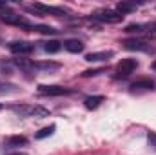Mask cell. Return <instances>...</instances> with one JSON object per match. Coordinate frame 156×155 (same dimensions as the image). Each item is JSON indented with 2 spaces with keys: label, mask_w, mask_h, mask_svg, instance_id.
<instances>
[{
  "label": "cell",
  "mask_w": 156,
  "mask_h": 155,
  "mask_svg": "<svg viewBox=\"0 0 156 155\" xmlns=\"http://www.w3.org/2000/svg\"><path fill=\"white\" fill-rule=\"evenodd\" d=\"M100 73H104V70H87V71L82 73V77H94V75H100Z\"/></svg>",
  "instance_id": "obj_23"
},
{
  "label": "cell",
  "mask_w": 156,
  "mask_h": 155,
  "mask_svg": "<svg viewBox=\"0 0 156 155\" xmlns=\"http://www.w3.org/2000/svg\"><path fill=\"white\" fill-rule=\"evenodd\" d=\"M104 100H105V97H104V95H93V97H87V99L83 100V104H85V108H87V110H96Z\"/></svg>",
  "instance_id": "obj_12"
},
{
  "label": "cell",
  "mask_w": 156,
  "mask_h": 155,
  "mask_svg": "<svg viewBox=\"0 0 156 155\" xmlns=\"http://www.w3.org/2000/svg\"><path fill=\"white\" fill-rule=\"evenodd\" d=\"M55 130H56V126H55V124H51V126H45V128H42V130H40L35 137H37V139H45V137L53 135V133H55Z\"/></svg>",
  "instance_id": "obj_18"
},
{
  "label": "cell",
  "mask_w": 156,
  "mask_h": 155,
  "mask_svg": "<svg viewBox=\"0 0 156 155\" xmlns=\"http://www.w3.org/2000/svg\"><path fill=\"white\" fill-rule=\"evenodd\" d=\"M16 91H18V88H16V86L0 82V93H2V95H4V93H16Z\"/></svg>",
  "instance_id": "obj_21"
},
{
  "label": "cell",
  "mask_w": 156,
  "mask_h": 155,
  "mask_svg": "<svg viewBox=\"0 0 156 155\" xmlns=\"http://www.w3.org/2000/svg\"><path fill=\"white\" fill-rule=\"evenodd\" d=\"M136 68H138V62L134 59H122L116 64V75L118 77H129Z\"/></svg>",
  "instance_id": "obj_5"
},
{
  "label": "cell",
  "mask_w": 156,
  "mask_h": 155,
  "mask_svg": "<svg viewBox=\"0 0 156 155\" xmlns=\"http://www.w3.org/2000/svg\"><path fill=\"white\" fill-rule=\"evenodd\" d=\"M64 47L67 49V51H71V53H80V51H83V44H82V40L78 39H69L64 42Z\"/></svg>",
  "instance_id": "obj_13"
},
{
  "label": "cell",
  "mask_w": 156,
  "mask_h": 155,
  "mask_svg": "<svg viewBox=\"0 0 156 155\" xmlns=\"http://www.w3.org/2000/svg\"><path fill=\"white\" fill-rule=\"evenodd\" d=\"M122 44H123V47H125V49H131V51H145V53L153 51V46H151L149 42H145V40L129 39V40H123Z\"/></svg>",
  "instance_id": "obj_6"
},
{
  "label": "cell",
  "mask_w": 156,
  "mask_h": 155,
  "mask_svg": "<svg viewBox=\"0 0 156 155\" xmlns=\"http://www.w3.org/2000/svg\"><path fill=\"white\" fill-rule=\"evenodd\" d=\"M7 155H27V153H24V152H15V153H7Z\"/></svg>",
  "instance_id": "obj_25"
},
{
  "label": "cell",
  "mask_w": 156,
  "mask_h": 155,
  "mask_svg": "<svg viewBox=\"0 0 156 155\" xmlns=\"http://www.w3.org/2000/svg\"><path fill=\"white\" fill-rule=\"evenodd\" d=\"M0 20L5 22V24H11V26H22V28L31 29V24L26 20V17H22L18 13H13V11H2L0 13Z\"/></svg>",
  "instance_id": "obj_2"
},
{
  "label": "cell",
  "mask_w": 156,
  "mask_h": 155,
  "mask_svg": "<svg viewBox=\"0 0 156 155\" xmlns=\"http://www.w3.org/2000/svg\"><path fill=\"white\" fill-rule=\"evenodd\" d=\"M147 35H149V39H156V28H151L147 31Z\"/></svg>",
  "instance_id": "obj_24"
},
{
  "label": "cell",
  "mask_w": 156,
  "mask_h": 155,
  "mask_svg": "<svg viewBox=\"0 0 156 155\" xmlns=\"http://www.w3.org/2000/svg\"><path fill=\"white\" fill-rule=\"evenodd\" d=\"M31 9H38V11H42V13H45V15H56V17H62V15H66V11H64L62 7L45 6V4H33V6H31Z\"/></svg>",
  "instance_id": "obj_9"
},
{
  "label": "cell",
  "mask_w": 156,
  "mask_h": 155,
  "mask_svg": "<svg viewBox=\"0 0 156 155\" xmlns=\"http://www.w3.org/2000/svg\"><path fill=\"white\" fill-rule=\"evenodd\" d=\"M38 93L40 95H49V97H60V95H71L73 89L71 88H64V86H47V84H40L38 86Z\"/></svg>",
  "instance_id": "obj_4"
},
{
  "label": "cell",
  "mask_w": 156,
  "mask_h": 155,
  "mask_svg": "<svg viewBox=\"0 0 156 155\" xmlns=\"http://www.w3.org/2000/svg\"><path fill=\"white\" fill-rule=\"evenodd\" d=\"M33 49H35V46L31 42H26V40H16V42L9 44V51L15 55H29Z\"/></svg>",
  "instance_id": "obj_7"
},
{
  "label": "cell",
  "mask_w": 156,
  "mask_h": 155,
  "mask_svg": "<svg viewBox=\"0 0 156 155\" xmlns=\"http://www.w3.org/2000/svg\"><path fill=\"white\" fill-rule=\"evenodd\" d=\"M33 31H40V33H45V35H56L58 29L51 28V26H31Z\"/></svg>",
  "instance_id": "obj_19"
},
{
  "label": "cell",
  "mask_w": 156,
  "mask_h": 155,
  "mask_svg": "<svg viewBox=\"0 0 156 155\" xmlns=\"http://www.w3.org/2000/svg\"><path fill=\"white\" fill-rule=\"evenodd\" d=\"M136 7H138V4H134V2H118L116 4V9H118L120 15L133 13V11H136Z\"/></svg>",
  "instance_id": "obj_14"
},
{
  "label": "cell",
  "mask_w": 156,
  "mask_h": 155,
  "mask_svg": "<svg viewBox=\"0 0 156 155\" xmlns=\"http://www.w3.org/2000/svg\"><path fill=\"white\" fill-rule=\"evenodd\" d=\"M18 117H38V119H44V117H49V110L44 108V106H33V104H20V106H13L11 108Z\"/></svg>",
  "instance_id": "obj_1"
},
{
  "label": "cell",
  "mask_w": 156,
  "mask_h": 155,
  "mask_svg": "<svg viewBox=\"0 0 156 155\" xmlns=\"http://www.w3.org/2000/svg\"><path fill=\"white\" fill-rule=\"evenodd\" d=\"M44 49H45L47 53H58V51L62 49V42H58V40H49V42H45Z\"/></svg>",
  "instance_id": "obj_17"
},
{
  "label": "cell",
  "mask_w": 156,
  "mask_h": 155,
  "mask_svg": "<svg viewBox=\"0 0 156 155\" xmlns=\"http://www.w3.org/2000/svg\"><path fill=\"white\" fill-rule=\"evenodd\" d=\"M93 20H100V22H109V24H118L123 20V15H120L118 11H111V9H104V11H96L91 17Z\"/></svg>",
  "instance_id": "obj_3"
},
{
  "label": "cell",
  "mask_w": 156,
  "mask_h": 155,
  "mask_svg": "<svg viewBox=\"0 0 156 155\" xmlns=\"http://www.w3.org/2000/svg\"><path fill=\"white\" fill-rule=\"evenodd\" d=\"M26 144H27V139H26V137H22V135L9 137V141H7V146H11V148H16V146H26Z\"/></svg>",
  "instance_id": "obj_16"
},
{
  "label": "cell",
  "mask_w": 156,
  "mask_h": 155,
  "mask_svg": "<svg viewBox=\"0 0 156 155\" xmlns=\"http://www.w3.org/2000/svg\"><path fill=\"white\" fill-rule=\"evenodd\" d=\"M115 53L113 51H98V53H89L85 55V60L87 62H102V60H109Z\"/></svg>",
  "instance_id": "obj_10"
},
{
  "label": "cell",
  "mask_w": 156,
  "mask_h": 155,
  "mask_svg": "<svg viewBox=\"0 0 156 155\" xmlns=\"http://www.w3.org/2000/svg\"><path fill=\"white\" fill-rule=\"evenodd\" d=\"M37 70H42V71H56L60 70V64L58 62H37Z\"/></svg>",
  "instance_id": "obj_15"
},
{
  "label": "cell",
  "mask_w": 156,
  "mask_h": 155,
  "mask_svg": "<svg viewBox=\"0 0 156 155\" xmlns=\"http://www.w3.org/2000/svg\"><path fill=\"white\" fill-rule=\"evenodd\" d=\"M154 88V82L151 78H142V80H136L131 84V91L133 93H142V91H151Z\"/></svg>",
  "instance_id": "obj_8"
},
{
  "label": "cell",
  "mask_w": 156,
  "mask_h": 155,
  "mask_svg": "<svg viewBox=\"0 0 156 155\" xmlns=\"http://www.w3.org/2000/svg\"><path fill=\"white\" fill-rule=\"evenodd\" d=\"M15 64H16L20 70L27 71V73H33V71L37 70V62H33V60H29V59H16Z\"/></svg>",
  "instance_id": "obj_11"
},
{
  "label": "cell",
  "mask_w": 156,
  "mask_h": 155,
  "mask_svg": "<svg viewBox=\"0 0 156 155\" xmlns=\"http://www.w3.org/2000/svg\"><path fill=\"white\" fill-rule=\"evenodd\" d=\"M145 29H147V26H144V24H129L125 28L127 33H144Z\"/></svg>",
  "instance_id": "obj_20"
},
{
  "label": "cell",
  "mask_w": 156,
  "mask_h": 155,
  "mask_svg": "<svg viewBox=\"0 0 156 155\" xmlns=\"http://www.w3.org/2000/svg\"><path fill=\"white\" fill-rule=\"evenodd\" d=\"M153 70H154V71H156V62H154V64H153Z\"/></svg>",
  "instance_id": "obj_26"
},
{
  "label": "cell",
  "mask_w": 156,
  "mask_h": 155,
  "mask_svg": "<svg viewBox=\"0 0 156 155\" xmlns=\"http://www.w3.org/2000/svg\"><path fill=\"white\" fill-rule=\"evenodd\" d=\"M0 110H2V104H0Z\"/></svg>",
  "instance_id": "obj_27"
},
{
  "label": "cell",
  "mask_w": 156,
  "mask_h": 155,
  "mask_svg": "<svg viewBox=\"0 0 156 155\" xmlns=\"http://www.w3.org/2000/svg\"><path fill=\"white\" fill-rule=\"evenodd\" d=\"M147 142H149V146L156 152V133L154 131H149L147 133Z\"/></svg>",
  "instance_id": "obj_22"
}]
</instances>
